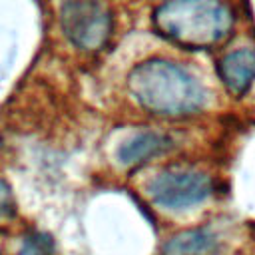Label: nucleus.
Instances as JSON below:
<instances>
[{
    "mask_svg": "<svg viewBox=\"0 0 255 255\" xmlns=\"http://www.w3.org/2000/svg\"><path fill=\"white\" fill-rule=\"evenodd\" d=\"M128 90L139 108L163 118H189L207 104V90L181 64L171 60H145L128 76Z\"/></svg>",
    "mask_w": 255,
    "mask_h": 255,
    "instance_id": "obj_1",
    "label": "nucleus"
},
{
    "mask_svg": "<svg viewBox=\"0 0 255 255\" xmlns=\"http://www.w3.org/2000/svg\"><path fill=\"white\" fill-rule=\"evenodd\" d=\"M16 215V199L10 189V185L0 179V221L12 219Z\"/></svg>",
    "mask_w": 255,
    "mask_h": 255,
    "instance_id": "obj_9",
    "label": "nucleus"
},
{
    "mask_svg": "<svg viewBox=\"0 0 255 255\" xmlns=\"http://www.w3.org/2000/svg\"><path fill=\"white\" fill-rule=\"evenodd\" d=\"M171 145L173 143L167 135L157 133V131H143L120 145L118 159H120V163H124L128 167L141 165L157 155H163Z\"/></svg>",
    "mask_w": 255,
    "mask_h": 255,
    "instance_id": "obj_7",
    "label": "nucleus"
},
{
    "mask_svg": "<svg viewBox=\"0 0 255 255\" xmlns=\"http://www.w3.org/2000/svg\"><path fill=\"white\" fill-rule=\"evenodd\" d=\"M60 22L66 38L84 52L102 50L114 30L108 0H62Z\"/></svg>",
    "mask_w": 255,
    "mask_h": 255,
    "instance_id": "obj_4",
    "label": "nucleus"
},
{
    "mask_svg": "<svg viewBox=\"0 0 255 255\" xmlns=\"http://www.w3.org/2000/svg\"><path fill=\"white\" fill-rule=\"evenodd\" d=\"M235 16L227 0H163L153 10V26L171 44L185 50H209L223 44Z\"/></svg>",
    "mask_w": 255,
    "mask_h": 255,
    "instance_id": "obj_2",
    "label": "nucleus"
},
{
    "mask_svg": "<svg viewBox=\"0 0 255 255\" xmlns=\"http://www.w3.org/2000/svg\"><path fill=\"white\" fill-rule=\"evenodd\" d=\"M219 237L207 227L183 229L171 235L163 247L161 255H217Z\"/></svg>",
    "mask_w": 255,
    "mask_h": 255,
    "instance_id": "obj_6",
    "label": "nucleus"
},
{
    "mask_svg": "<svg viewBox=\"0 0 255 255\" xmlns=\"http://www.w3.org/2000/svg\"><path fill=\"white\" fill-rule=\"evenodd\" d=\"M18 255H54V243L46 233H30Z\"/></svg>",
    "mask_w": 255,
    "mask_h": 255,
    "instance_id": "obj_8",
    "label": "nucleus"
},
{
    "mask_svg": "<svg viewBox=\"0 0 255 255\" xmlns=\"http://www.w3.org/2000/svg\"><path fill=\"white\" fill-rule=\"evenodd\" d=\"M217 76L231 96H245L255 82V50L237 48L225 54L217 62Z\"/></svg>",
    "mask_w": 255,
    "mask_h": 255,
    "instance_id": "obj_5",
    "label": "nucleus"
},
{
    "mask_svg": "<svg viewBox=\"0 0 255 255\" xmlns=\"http://www.w3.org/2000/svg\"><path fill=\"white\" fill-rule=\"evenodd\" d=\"M147 193L163 209H187L213 193V177L195 165H167L149 179Z\"/></svg>",
    "mask_w": 255,
    "mask_h": 255,
    "instance_id": "obj_3",
    "label": "nucleus"
}]
</instances>
